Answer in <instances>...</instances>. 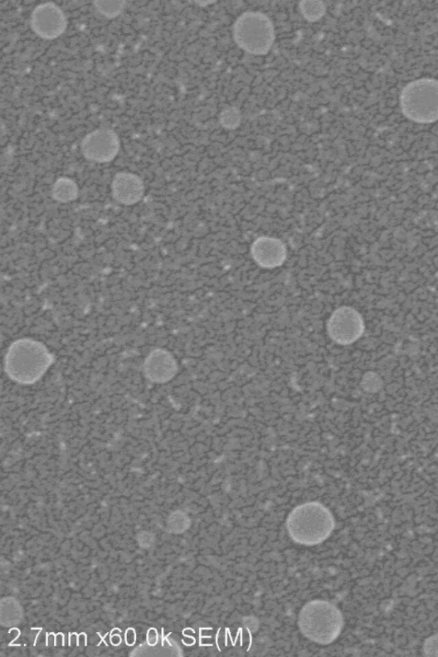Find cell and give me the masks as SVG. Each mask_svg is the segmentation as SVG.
<instances>
[{
  "label": "cell",
  "mask_w": 438,
  "mask_h": 657,
  "mask_svg": "<svg viewBox=\"0 0 438 657\" xmlns=\"http://www.w3.org/2000/svg\"><path fill=\"white\" fill-rule=\"evenodd\" d=\"M289 538L303 546H316L327 540L336 527L332 511L319 502L297 506L286 522Z\"/></svg>",
  "instance_id": "cell-1"
},
{
  "label": "cell",
  "mask_w": 438,
  "mask_h": 657,
  "mask_svg": "<svg viewBox=\"0 0 438 657\" xmlns=\"http://www.w3.org/2000/svg\"><path fill=\"white\" fill-rule=\"evenodd\" d=\"M297 624L305 639L320 646H329L341 635L344 617L332 602L315 599L301 610Z\"/></svg>",
  "instance_id": "cell-2"
},
{
  "label": "cell",
  "mask_w": 438,
  "mask_h": 657,
  "mask_svg": "<svg viewBox=\"0 0 438 657\" xmlns=\"http://www.w3.org/2000/svg\"><path fill=\"white\" fill-rule=\"evenodd\" d=\"M52 361V355L43 344L32 339H20L8 350L6 374L19 383H34L43 377Z\"/></svg>",
  "instance_id": "cell-3"
},
{
  "label": "cell",
  "mask_w": 438,
  "mask_h": 657,
  "mask_svg": "<svg viewBox=\"0 0 438 657\" xmlns=\"http://www.w3.org/2000/svg\"><path fill=\"white\" fill-rule=\"evenodd\" d=\"M400 107L413 122L431 123L438 120V81L420 79L408 84L400 94Z\"/></svg>",
  "instance_id": "cell-4"
},
{
  "label": "cell",
  "mask_w": 438,
  "mask_h": 657,
  "mask_svg": "<svg viewBox=\"0 0 438 657\" xmlns=\"http://www.w3.org/2000/svg\"><path fill=\"white\" fill-rule=\"evenodd\" d=\"M234 35L240 47L255 55L269 52L275 37L270 18L255 11L240 16L235 24Z\"/></svg>",
  "instance_id": "cell-5"
},
{
  "label": "cell",
  "mask_w": 438,
  "mask_h": 657,
  "mask_svg": "<svg viewBox=\"0 0 438 657\" xmlns=\"http://www.w3.org/2000/svg\"><path fill=\"white\" fill-rule=\"evenodd\" d=\"M327 330L330 338L341 345H349L359 340L365 332V322L357 310L350 307L338 308L330 316Z\"/></svg>",
  "instance_id": "cell-6"
},
{
  "label": "cell",
  "mask_w": 438,
  "mask_h": 657,
  "mask_svg": "<svg viewBox=\"0 0 438 657\" xmlns=\"http://www.w3.org/2000/svg\"><path fill=\"white\" fill-rule=\"evenodd\" d=\"M31 28L41 38L53 40L64 34L67 28V19L56 4L43 3L37 6L32 12Z\"/></svg>",
  "instance_id": "cell-7"
},
{
  "label": "cell",
  "mask_w": 438,
  "mask_h": 657,
  "mask_svg": "<svg viewBox=\"0 0 438 657\" xmlns=\"http://www.w3.org/2000/svg\"><path fill=\"white\" fill-rule=\"evenodd\" d=\"M81 148L86 159L97 163H108L118 155L120 140L113 130L101 129L86 135Z\"/></svg>",
  "instance_id": "cell-8"
},
{
  "label": "cell",
  "mask_w": 438,
  "mask_h": 657,
  "mask_svg": "<svg viewBox=\"0 0 438 657\" xmlns=\"http://www.w3.org/2000/svg\"><path fill=\"white\" fill-rule=\"evenodd\" d=\"M252 255L259 266L275 268L281 266L286 259V247L279 239L260 237L254 242Z\"/></svg>",
  "instance_id": "cell-9"
},
{
  "label": "cell",
  "mask_w": 438,
  "mask_h": 657,
  "mask_svg": "<svg viewBox=\"0 0 438 657\" xmlns=\"http://www.w3.org/2000/svg\"><path fill=\"white\" fill-rule=\"evenodd\" d=\"M111 188L115 200L125 206L137 203L144 194L142 180L130 172L118 173L114 176Z\"/></svg>",
  "instance_id": "cell-10"
},
{
  "label": "cell",
  "mask_w": 438,
  "mask_h": 657,
  "mask_svg": "<svg viewBox=\"0 0 438 657\" xmlns=\"http://www.w3.org/2000/svg\"><path fill=\"white\" fill-rule=\"evenodd\" d=\"M145 371L152 381L164 383L174 378L177 373V364L167 351L156 349L147 359Z\"/></svg>",
  "instance_id": "cell-11"
},
{
  "label": "cell",
  "mask_w": 438,
  "mask_h": 657,
  "mask_svg": "<svg viewBox=\"0 0 438 657\" xmlns=\"http://www.w3.org/2000/svg\"><path fill=\"white\" fill-rule=\"evenodd\" d=\"M52 196L57 201L69 202L78 196L77 185L68 177H61L55 181L52 188Z\"/></svg>",
  "instance_id": "cell-12"
},
{
  "label": "cell",
  "mask_w": 438,
  "mask_h": 657,
  "mask_svg": "<svg viewBox=\"0 0 438 657\" xmlns=\"http://www.w3.org/2000/svg\"><path fill=\"white\" fill-rule=\"evenodd\" d=\"M95 9L107 18H117L125 10V1H96L94 2Z\"/></svg>",
  "instance_id": "cell-13"
},
{
  "label": "cell",
  "mask_w": 438,
  "mask_h": 657,
  "mask_svg": "<svg viewBox=\"0 0 438 657\" xmlns=\"http://www.w3.org/2000/svg\"><path fill=\"white\" fill-rule=\"evenodd\" d=\"M301 10L305 18L310 22H315L323 16L325 12L324 3L318 1H304L301 3Z\"/></svg>",
  "instance_id": "cell-14"
},
{
  "label": "cell",
  "mask_w": 438,
  "mask_h": 657,
  "mask_svg": "<svg viewBox=\"0 0 438 657\" xmlns=\"http://www.w3.org/2000/svg\"><path fill=\"white\" fill-rule=\"evenodd\" d=\"M240 114L235 109H227L221 115L222 125L229 129L237 127L240 123Z\"/></svg>",
  "instance_id": "cell-15"
},
{
  "label": "cell",
  "mask_w": 438,
  "mask_h": 657,
  "mask_svg": "<svg viewBox=\"0 0 438 657\" xmlns=\"http://www.w3.org/2000/svg\"><path fill=\"white\" fill-rule=\"evenodd\" d=\"M362 386L366 391H378L382 386L381 378L377 374H367L363 379Z\"/></svg>",
  "instance_id": "cell-16"
},
{
  "label": "cell",
  "mask_w": 438,
  "mask_h": 657,
  "mask_svg": "<svg viewBox=\"0 0 438 657\" xmlns=\"http://www.w3.org/2000/svg\"><path fill=\"white\" fill-rule=\"evenodd\" d=\"M424 651L425 656H438V634L433 635L425 640Z\"/></svg>",
  "instance_id": "cell-17"
},
{
  "label": "cell",
  "mask_w": 438,
  "mask_h": 657,
  "mask_svg": "<svg viewBox=\"0 0 438 657\" xmlns=\"http://www.w3.org/2000/svg\"><path fill=\"white\" fill-rule=\"evenodd\" d=\"M147 640V644H150V646H155L157 643H158L159 634L155 628H150V629L148 630Z\"/></svg>",
  "instance_id": "cell-18"
},
{
  "label": "cell",
  "mask_w": 438,
  "mask_h": 657,
  "mask_svg": "<svg viewBox=\"0 0 438 657\" xmlns=\"http://www.w3.org/2000/svg\"><path fill=\"white\" fill-rule=\"evenodd\" d=\"M126 644L129 646H133L136 641V634L133 628H129L125 634Z\"/></svg>",
  "instance_id": "cell-19"
},
{
  "label": "cell",
  "mask_w": 438,
  "mask_h": 657,
  "mask_svg": "<svg viewBox=\"0 0 438 657\" xmlns=\"http://www.w3.org/2000/svg\"><path fill=\"white\" fill-rule=\"evenodd\" d=\"M47 646H56V635L55 634H47Z\"/></svg>",
  "instance_id": "cell-20"
},
{
  "label": "cell",
  "mask_w": 438,
  "mask_h": 657,
  "mask_svg": "<svg viewBox=\"0 0 438 657\" xmlns=\"http://www.w3.org/2000/svg\"><path fill=\"white\" fill-rule=\"evenodd\" d=\"M47 634H43V632H40V634L38 635V637L36 639L35 646H39L40 644H47Z\"/></svg>",
  "instance_id": "cell-21"
},
{
  "label": "cell",
  "mask_w": 438,
  "mask_h": 657,
  "mask_svg": "<svg viewBox=\"0 0 438 657\" xmlns=\"http://www.w3.org/2000/svg\"><path fill=\"white\" fill-rule=\"evenodd\" d=\"M56 646H64V635L63 634H57L56 635Z\"/></svg>",
  "instance_id": "cell-22"
},
{
  "label": "cell",
  "mask_w": 438,
  "mask_h": 657,
  "mask_svg": "<svg viewBox=\"0 0 438 657\" xmlns=\"http://www.w3.org/2000/svg\"><path fill=\"white\" fill-rule=\"evenodd\" d=\"M111 644H113V646H120V644L122 643V638L120 637L119 634L111 636Z\"/></svg>",
  "instance_id": "cell-23"
},
{
  "label": "cell",
  "mask_w": 438,
  "mask_h": 657,
  "mask_svg": "<svg viewBox=\"0 0 438 657\" xmlns=\"http://www.w3.org/2000/svg\"><path fill=\"white\" fill-rule=\"evenodd\" d=\"M78 646V635L77 634H72L69 635V646L75 647Z\"/></svg>",
  "instance_id": "cell-24"
},
{
  "label": "cell",
  "mask_w": 438,
  "mask_h": 657,
  "mask_svg": "<svg viewBox=\"0 0 438 657\" xmlns=\"http://www.w3.org/2000/svg\"><path fill=\"white\" fill-rule=\"evenodd\" d=\"M86 646V635L85 634H81L78 635V646L85 647Z\"/></svg>",
  "instance_id": "cell-25"
},
{
  "label": "cell",
  "mask_w": 438,
  "mask_h": 657,
  "mask_svg": "<svg viewBox=\"0 0 438 657\" xmlns=\"http://www.w3.org/2000/svg\"><path fill=\"white\" fill-rule=\"evenodd\" d=\"M111 634H107L106 635V637H104V638H102V637H101L102 641H104V642L106 644V646H109L110 644H111Z\"/></svg>",
  "instance_id": "cell-26"
},
{
  "label": "cell",
  "mask_w": 438,
  "mask_h": 657,
  "mask_svg": "<svg viewBox=\"0 0 438 657\" xmlns=\"http://www.w3.org/2000/svg\"><path fill=\"white\" fill-rule=\"evenodd\" d=\"M121 631H122L120 630V629H118V628H115V629H113V631H111V636H113V635H116V634H121Z\"/></svg>",
  "instance_id": "cell-27"
},
{
  "label": "cell",
  "mask_w": 438,
  "mask_h": 657,
  "mask_svg": "<svg viewBox=\"0 0 438 657\" xmlns=\"http://www.w3.org/2000/svg\"><path fill=\"white\" fill-rule=\"evenodd\" d=\"M69 635L64 636V646H69Z\"/></svg>",
  "instance_id": "cell-28"
},
{
  "label": "cell",
  "mask_w": 438,
  "mask_h": 657,
  "mask_svg": "<svg viewBox=\"0 0 438 657\" xmlns=\"http://www.w3.org/2000/svg\"><path fill=\"white\" fill-rule=\"evenodd\" d=\"M184 642L185 644H191V643H192L193 641H192L191 639H184Z\"/></svg>",
  "instance_id": "cell-29"
}]
</instances>
